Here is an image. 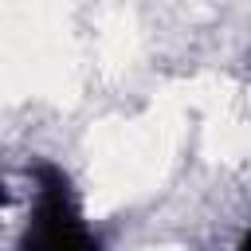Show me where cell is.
I'll use <instances>...</instances> for the list:
<instances>
[{
    "instance_id": "obj_1",
    "label": "cell",
    "mask_w": 251,
    "mask_h": 251,
    "mask_svg": "<svg viewBox=\"0 0 251 251\" xmlns=\"http://www.w3.org/2000/svg\"><path fill=\"white\" fill-rule=\"evenodd\" d=\"M31 180H35V204H31L27 227L20 235V247H27V251L98 247V235L82 220V204H78L71 176L55 161H35Z\"/></svg>"
},
{
    "instance_id": "obj_3",
    "label": "cell",
    "mask_w": 251,
    "mask_h": 251,
    "mask_svg": "<svg viewBox=\"0 0 251 251\" xmlns=\"http://www.w3.org/2000/svg\"><path fill=\"white\" fill-rule=\"evenodd\" d=\"M239 247H247V251H251V227H247V235L239 239Z\"/></svg>"
},
{
    "instance_id": "obj_2",
    "label": "cell",
    "mask_w": 251,
    "mask_h": 251,
    "mask_svg": "<svg viewBox=\"0 0 251 251\" xmlns=\"http://www.w3.org/2000/svg\"><path fill=\"white\" fill-rule=\"evenodd\" d=\"M16 204V196H12V188L4 184V176H0V208H12Z\"/></svg>"
}]
</instances>
